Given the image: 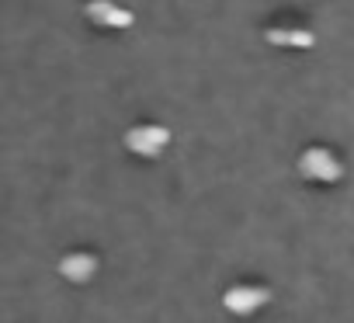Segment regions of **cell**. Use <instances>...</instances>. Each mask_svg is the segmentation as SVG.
Here are the masks:
<instances>
[{"label": "cell", "instance_id": "4", "mask_svg": "<svg viewBox=\"0 0 354 323\" xmlns=\"http://www.w3.org/2000/svg\"><path fill=\"white\" fill-rule=\"evenodd\" d=\"M84 15H87V21H91L94 28H108V32H125V28H132V21H136V15H132L129 8L115 4V0H87Z\"/></svg>", "mask_w": 354, "mask_h": 323}, {"label": "cell", "instance_id": "6", "mask_svg": "<svg viewBox=\"0 0 354 323\" xmlns=\"http://www.w3.org/2000/svg\"><path fill=\"white\" fill-rule=\"evenodd\" d=\"M97 268H101V261H97L91 250H70V254L59 257V275H63L70 285H87V282H94Z\"/></svg>", "mask_w": 354, "mask_h": 323}, {"label": "cell", "instance_id": "5", "mask_svg": "<svg viewBox=\"0 0 354 323\" xmlns=\"http://www.w3.org/2000/svg\"><path fill=\"white\" fill-rule=\"evenodd\" d=\"M264 42L274 46V49L309 53L316 46V32L313 28H302V25H271V28H264Z\"/></svg>", "mask_w": 354, "mask_h": 323}, {"label": "cell", "instance_id": "1", "mask_svg": "<svg viewBox=\"0 0 354 323\" xmlns=\"http://www.w3.org/2000/svg\"><path fill=\"white\" fill-rule=\"evenodd\" d=\"M125 149L139 160H156L167 153V146L174 142V132L160 122H139V125H129V132L122 136Z\"/></svg>", "mask_w": 354, "mask_h": 323}, {"label": "cell", "instance_id": "2", "mask_svg": "<svg viewBox=\"0 0 354 323\" xmlns=\"http://www.w3.org/2000/svg\"><path fill=\"white\" fill-rule=\"evenodd\" d=\"M299 174L313 185H337L344 178V164L330 146H306L299 153Z\"/></svg>", "mask_w": 354, "mask_h": 323}, {"label": "cell", "instance_id": "3", "mask_svg": "<svg viewBox=\"0 0 354 323\" xmlns=\"http://www.w3.org/2000/svg\"><path fill=\"white\" fill-rule=\"evenodd\" d=\"M271 302V288L254 285V282H236L223 292V306L233 316H254L257 309H264Z\"/></svg>", "mask_w": 354, "mask_h": 323}]
</instances>
